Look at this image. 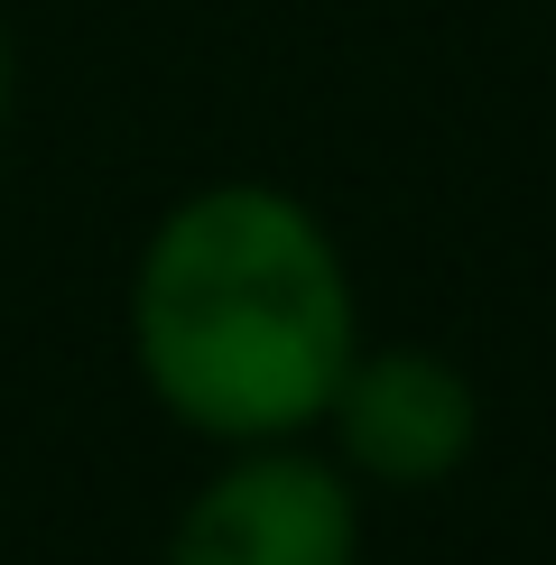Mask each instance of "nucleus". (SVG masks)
Listing matches in <instances>:
<instances>
[{
	"label": "nucleus",
	"instance_id": "1",
	"mask_svg": "<svg viewBox=\"0 0 556 565\" xmlns=\"http://www.w3.org/2000/svg\"><path fill=\"white\" fill-rule=\"evenodd\" d=\"M139 390L204 445L316 436L343 362L362 352V297L334 223L269 177H214L149 223L130 260Z\"/></svg>",
	"mask_w": 556,
	"mask_h": 565
},
{
	"label": "nucleus",
	"instance_id": "2",
	"mask_svg": "<svg viewBox=\"0 0 556 565\" xmlns=\"http://www.w3.org/2000/svg\"><path fill=\"white\" fill-rule=\"evenodd\" d=\"M158 565H362V482L316 436L223 445Z\"/></svg>",
	"mask_w": 556,
	"mask_h": 565
},
{
	"label": "nucleus",
	"instance_id": "3",
	"mask_svg": "<svg viewBox=\"0 0 556 565\" xmlns=\"http://www.w3.org/2000/svg\"><path fill=\"white\" fill-rule=\"evenodd\" d=\"M316 445L362 491H436L482 445V390L436 343H362L316 417Z\"/></svg>",
	"mask_w": 556,
	"mask_h": 565
},
{
	"label": "nucleus",
	"instance_id": "4",
	"mask_svg": "<svg viewBox=\"0 0 556 565\" xmlns=\"http://www.w3.org/2000/svg\"><path fill=\"white\" fill-rule=\"evenodd\" d=\"M10 84H19V65H10V19H0V130H10Z\"/></svg>",
	"mask_w": 556,
	"mask_h": 565
}]
</instances>
